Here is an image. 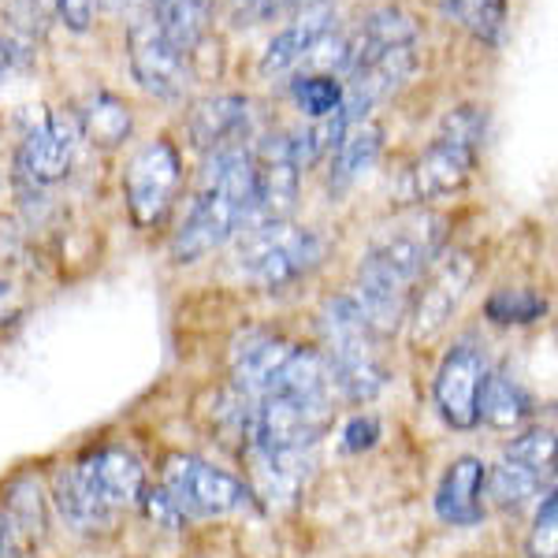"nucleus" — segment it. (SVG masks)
<instances>
[{"instance_id": "nucleus-19", "label": "nucleus", "mask_w": 558, "mask_h": 558, "mask_svg": "<svg viewBox=\"0 0 558 558\" xmlns=\"http://www.w3.org/2000/svg\"><path fill=\"white\" fill-rule=\"evenodd\" d=\"M250 123H254V112H250L246 97L220 94V97H205V101H197L191 108L186 131H191L194 149H202L209 157L216 149L246 146Z\"/></svg>"}, {"instance_id": "nucleus-36", "label": "nucleus", "mask_w": 558, "mask_h": 558, "mask_svg": "<svg viewBox=\"0 0 558 558\" xmlns=\"http://www.w3.org/2000/svg\"><path fill=\"white\" fill-rule=\"evenodd\" d=\"M8 68H12V45H8V38H0V78H4Z\"/></svg>"}, {"instance_id": "nucleus-32", "label": "nucleus", "mask_w": 558, "mask_h": 558, "mask_svg": "<svg viewBox=\"0 0 558 558\" xmlns=\"http://www.w3.org/2000/svg\"><path fill=\"white\" fill-rule=\"evenodd\" d=\"M142 510H146V518L153 521L157 529H168V533H179V529L186 525V514L179 510V502L168 495L165 488H146L142 492Z\"/></svg>"}, {"instance_id": "nucleus-37", "label": "nucleus", "mask_w": 558, "mask_h": 558, "mask_svg": "<svg viewBox=\"0 0 558 558\" xmlns=\"http://www.w3.org/2000/svg\"><path fill=\"white\" fill-rule=\"evenodd\" d=\"M108 8H131V12H146L149 0H108Z\"/></svg>"}, {"instance_id": "nucleus-15", "label": "nucleus", "mask_w": 558, "mask_h": 558, "mask_svg": "<svg viewBox=\"0 0 558 558\" xmlns=\"http://www.w3.org/2000/svg\"><path fill=\"white\" fill-rule=\"evenodd\" d=\"M75 149H78V123L64 112H52L45 116L41 128L26 134L20 149V172L34 186H52L71 172Z\"/></svg>"}, {"instance_id": "nucleus-20", "label": "nucleus", "mask_w": 558, "mask_h": 558, "mask_svg": "<svg viewBox=\"0 0 558 558\" xmlns=\"http://www.w3.org/2000/svg\"><path fill=\"white\" fill-rule=\"evenodd\" d=\"M484 476H488V465L473 454H462L447 465L444 481L436 488V514L447 521V525L470 529L484 521Z\"/></svg>"}, {"instance_id": "nucleus-38", "label": "nucleus", "mask_w": 558, "mask_h": 558, "mask_svg": "<svg viewBox=\"0 0 558 558\" xmlns=\"http://www.w3.org/2000/svg\"><path fill=\"white\" fill-rule=\"evenodd\" d=\"M0 186H4V179H0Z\"/></svg>"}, {"instance_id": "nucleus-24", "label": "nucleus", "mask_w": 558, "mask_h": 558, "mask_svg": "<svg viewBox=\"0 0 558 558\" xmlns=\"http://www.w3.org/2000/svg\"><path fill=\"white\" fill-rule=\"evenodd\" d=\"M131 128H134L131 108L123 105L116 94H105V89L89 97V105L83 108V120H78V131H83L86 138L101 149L123 146V142L131 138Z\"/></svg>"}, {"instance_id": "nucleus-10", "label": "nucleus", "mask_w": 558, "mask_h": 558, "mask_svg": "<svg viewBox=\"0 0 558 558\" xmlns=\"http://www.w3.org/2000/svg\"><path fill=\"white\" fill-rule=\"evenodd\" d=\"M331 421H336L331 402H310L283 391H268L254 407L250 444L265 447V451H305V447H317Z\"/></svg>"}, {"instance_id": "nucleus-9", "label": "nucleus", "mask_w": 558, "mask_h": 558, "mask_svg": "<svg viewBox=\"0 0 558 558\" xmlns=\"http://www.w3.org/2000/svg\"><path fill=\"white\" fill-rule=\"evenodd\" d=\"M183 186V160L168 138H157L142 146L131 157L128 175H123V194H128L131 220L138 228H160L172 213V202Z\"/></svg>"}, {"instance_id": "nucleus-30", "label": "nucleus", "mask_w": 558, "mask_h": 558, "mask_svg": "<svg viewBox=\"0 0 558 558\" xmlns=\"http://www.w3.org/2000/svg\"><path fill=\"white\" fill-rule=\"evenodd\" d=\"M502 458H510V462L525 465V470H533L539 476H551L555 473V432L551 428L521 432L514 444L502 451Z\"/></svg>"}, {"instance_id": "nucleus-34", "label": "nucleus", "mask_w": 558, "mask_h": 558, "mask_svg": "<svg viewBox=\"0 0 558 558\" xmlns=\"http://www.w3.org/2000/svg\"><path fill=\"white\" fill-rule=\"evenodd\" d=\"M60 8V20H64L71 31H89V23H94V12H97V0H57Z\"/></svg>"}, {"instance_id": "nucleus-5", "label": "nucleus", "mask_w": 558, "mask_h": 558, "mask_svg": "<svg viewBox=\"0 0 558 558\" xmlns=\"http://www.w3.org/2000/svg\"><path fill=\"white\" fill-rule=\"evenodd\" d=\"M320 354L331 368L336 391L347 402H373L391 380V365L384 354V336L365 320L350 294L324 302L320 317Z\"/></svg>"}, {"instance_id": "nucleus-21", "label": "nucleus", "mask_w": 558, "mask_h": 558, "mask_svg": "<svg viewBox=\"0 0 558 558\" xmlns=\"http://www.w3.org/2000/svg\"><path fill=\"white\" fill-rule=\"evenodd\" d=\"M384 149V128L376 120H350L339 142L331 146V172H328V186L336 194H343L347 186H354L368 168L376 165Z\"/></svg>"}, {"instance_id": "nucleus-2", "label": "nucleus", "mask_w": 558, "mask_h": 558, "mask_svg": "<svg viewBox=\"0 0 558 558\" xmlns=\"http://www.w3.org/2000/svg\"><path fill=\"white\" fill-rule=\"evenodd\" d=\"M417 68V23L402 8L368 12L354 38H347L343 116L368 120V108L391 97Z\"/></svg>"}, {"instance_id": "nucleus-26", "label": "nucleus", "mask_w": 558, "mask_h": 558, "mask_svg": "<svg viewBox=\"0 0 558 558\" xmlns=\"http://www.w3.org/2000/svg\"><path fill=\"white\" fill-rule=\"evenodd\" d=\"M544 484L551 488V476H539L533 470H525V465L510 462V458L492 465L488 476H484V492H488L495 499V507H502V510H521L529 499H536V495L544 492Z\"/></svg>"}, {"instance_id": "nucleus-29", "label": "nucleus", "mask_w": 558, "mask_h": 558, "mask_svg": "<svg viewBox=\"0 0 558 558\" xmlns=\"http://www.w3.org/2000/svg\"><path fill=\"white\" fill-rule=\"evenodd\" d=\"M492 324L499 328H514V324H536L547 317V299H539L536 291H495L484 302Z\"/></svg>"}, {"instance_id": "nucleus-22", "label": "nucleus", "mask_w": 558, "mask_h": 558, "mask_svg": "<svg viewBox=\"0 0 558 558\" xmlns=\"http://www.w3.org/2000/svg\"><path fill=\"white\" fill-rule=\"evenodd\" d=\"M246 458L254 465V499H294L302 481L310 476L305 451H265V447H246Z\"/></svg>"}, {"instance_id": "nucleus-28", "label": "nucleus", "mask_w": 558, "mask_h": 558, "mask_svg": "<svg viewBox=\"0 0 558 558\" xmlns=\"http://www.w3.org/2000/svg\"><path fill=\"white\" fill-rule=\"evenodd\" d=\"M291 97L294 105L317 120H331V116L343 112V83L336 75H320V71H299L291 83Z\"/></svg>"}, {"instance_id": "nucleus-4", "label": "nucleus", "mask_w": 558, "mask_h": 558, "mask_svg": "<svg viewBox=\"0 0 558 558\" xmlns=\"http://www.w3.org/2000/svg\"><path fill=\"white\" fill-rule=\"evenodd\" d=\"M146 470L128 447H97L52 476V502L78 533L112 529L120 510L138 507Z\"/></svg>"}, {"instance_id": "nucleus-8", "label": "nucleus", "mask_w": 558, "mask_h": 558, "mask_svg": "<svg viewBox=\"0 0 558 558\" xmlns=\"http://www.w3.org/2000/svg\"><path fill=\"white\" fill-rule=\"evenodd\" d=\"M160 488L179 502L186 518H228L254 510V492L228 470L194 454H172L160 473Z\"/></svg>"}, {"instance_id": "nucleus-25", "label": "nucleus", "mask_w": 558, "mask_h": 558, "mask_svg": "<svg viewBox=\"0 0 558 558\" xmlns=\"http://www.w3.org/2000/svg\"><path fill=\"white\" fill-rule=\"evenodd\" d=\"M209 4L213 0H149L146 12H153L160 31H165L179 49L194 52L205 34V23H209Z\"/></svg>"}, {"instance_id": "nucleus-11", "label": "nucleus", "mask_w": 558, "mask_h": 558, "mask_svg": "<svg viewBox=\"0 0 558 558\" xmlns=\"http://www.w3.org/2000/svg\"><path fill=\"white\" fill-rule=\"evenodd\" d=\"M473 276H476V260L470 250H454L447 257H436L425 283L413 287V299L407 310L413 343H432L451 324L454 310L462 305L465 291H470Z\"/></svg>"}, {"instance_id": "nucleus-16", "label": "nucleus", "mask_w": 558, "mask_h": 558, "mask_svg": "<svg viewBox=\"0 0 558 558\" xmlns=\"http://www.w3.org/2000/svg\"><path fill=\"white\" fill-rule=\"evenodd\" d=\"M291 350L294 343H287L283 336H272V331H246V336H239L235 350H231V391H239L242 399H250L257 407L276 387Z\"/></svg>"}, {"instance_id": "nucleus-27", "label": "nucleus", "mask_w": 558, "mask_h": 558, "mask_svg": "<svg viewBox=\"0 0 558 558\" xmlns=\"http://www.w3.org/2000/svg\"><path fill=\"white\" fill-rule=\"evenodd\" d=\"M444 12L484 45H499L507 31V0H444Z\"/></svg>"}, {"instance_id": "nucleus-12", "label": "nucleus", "mask_w": 558, "mask_h": 558, "mask_svg": "<svg viewBox=\"0 0 558 558\" xmlns=\"http://www.w3.org/2000/svg\"><path fill=\"white\" fill-rule=\"evenodd\" d=\"M186 60H191V52H183L165 31H160V23L153 20V12L134 15V23H131V71L146 94H157V97L183 94L186 78H191Z\"/></svg>"}, {"instance_id": "nucleus-18", "label": "nucleus", "mask_w": 558, "mask_h": 558, "mask_svg": "<svg viewBox=\"0 0 558 558\" xmlns=\"http://www.w3.org/2000/svg\"><path fill=\"white\" fill-rule=\"evenodd\" d=\"M328 34H336V8H331V0H320V4H310L305 12L291 15V23L268 41V52L260 60V75H294Z\"/></svg>"}, {"instance_id": "nucleus-31", "label": "nucleus", "mask_w": 558, "mask_h": 558, "mask_svg": "<svg viewBox=\"0 0 558 558\" xmlns=\"http://www.w3.org/2000/svg\"><path fill=\"white\" fill-rule=\"evenodd\" d=\"M558 551V502L555 488H547L544 502L536 510L533 533H529V558H555Z\"/></svg>"}, {"instance_id": "nucleus-7", "label": "nucleus", "mask_w": 558, "mask_h": 558, "mask_svg": "<svg viewBox=\"0 0 558 558\" xmlns=\"http://www.w3.org/2000/svg\"><path fill=\"white\" fill-rule=\"evenodd\" d=\"M324 260V239L291 220L250 223L239 246V268L260 291H283Z\"/></svg>"}, {"instance_id": "nucleus-13", "label": "nucleus", "mask_w": 558, "mask_h": 558, "mask_svg": "<svg viewBox=\"0 0 558 558\" xmlns=\"http://www.w3.org/2000/svg\"><path fill=\"white\" fill-rule=\"evenodd\" d=\"M299 175L302 168L291 153V138L268 134L254 153V213H250V223L291 220L294 202H299Z\"/></svg>"}, {"instance_id": "nucleus-14", "label": "nucleus", "mask_w": 558, "mask_h": 558, "mask_svg": "<svg viewBox=\"0 0 558 558\" xmlns=\"http://www.w3.org/2000/svg\"><path fill=\"white\" fill-rule=\"evenodd\" d=\"M488 362H484L481 347L473 343V339H462V343H454L447 350L444 365H439L436 373V387H432V395H436V410L439 417L447 421L451 428H473L481 425L476 421V402H481V387L488 380Z\"/></svg>"}, {"instance_id": "nucleus-17", "label": "nucleus", "mask_w": 558, "mask_h": 558, "mask_svg": "<svg viewBox=\"0 0 558 558\" xmlns=\"http://www.w3.org/2000/svg\"><path fill=\"white\" fill-rule=\"evenodd\" d=\"M45 495L34 476H15L0 499V558H26L45 539Z\"/></svg>"}, {"instance_id": "nucleus-33", "label": "nucleus", "mask_w": 558, "mask_h": 558, "mask_svg": "<svg viewBox=\"0 0 558 558\" xmlns=\"http://www.w3.org/2000/svg\"><path fill=\"white\" fill-rule=\"evenodd\" d=\"M376 439H380V421H376L373 413H357V417L347 421V428H343L347 451H368V447H376Z\"/></svg>"}, {"instance_id": "nucleus-23", "label": "nucleus", "mask_w": 558, "mask_h": 558, "mask_svg": "<svg viewBox=\"0 0 558 558\" xmlns=\"http://www.w3.org/2000/svg\"><path fill=\"white\" fill-rule=\"evenodd\" d=\"M533 402L521 391L518 380H510L507 373H488V380L481 387V402H476V421H484L495 432H514L529 421Z\"/></svg>"}, {"instance_id": "nucleus-6", "label": "nucleus", "mask_w": 558, "mask_h": 558, "mask_svg": "<svg viewBox=\"0 0 558 558\" xmlns=\"http://www.w3.org/2000/svg\"><path fill=\"white\" fill-rule=\"evenodd\" d=\"M484 131H488V116L476 105L451 108L447 120L439 123L436 138L428 142L417 165H413V194L421 202H439V197L462 191L476 168Z\"/></svg>"}, {"instance_id": "nucleus-35", "label": "nucleus", "mask_w": 558, "mask_h": 558, "mask_svg": "<svg viewBox=\"0 0 558 558\" xmlns=\"http://www.w3.org/2000/svg\"><path fill=\"white\" fill-rule=\"evenodd\" d=\"M20 313H23V294L15 291L12 279L0 276V328H4V324H12Z\"/></svg>"}, {"instance_id": "nucleus-1", "label": "nucleus", "mask_w": 558, "mask_h": 558, "mask_svg": "<svg viewBox=\"0 0 558 558\" xmlns=\"http://www.w3.org/2000/svg\"><path fill=\"white\" fill-rule=\"evenodd\" d=\"M447 242V220L436 213H402L373 235L357 265V283L350 299L365 313V320L387 339L402 328L425 268L439 257Z\"/></svg>"}, {"instance_id": "nucleus-3", "label": "nucleus", "mask_w": 558, "mask_h": 558, "mask_svg": "<svg viewBox=\"0 0 558 558\" xmlns=\"http://www.w3.org/2000/svg\"><path fill=\"white\" fill-rule=\"evenodd\" d=\"M254 213V153L246 146L216 149L205 160L202 191L172 239L175 265H194L220 250Z\"/></svg>"}]
</instances>
